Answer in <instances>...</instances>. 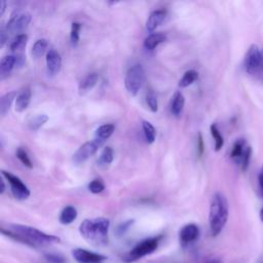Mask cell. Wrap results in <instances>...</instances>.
Instances as JSON below:
<instances>
[{
    "label": "cell",
    "instance_id": "obj_3",
    "mask_svg": "<svg viewBox=\"0 0 263 263\" xmlns=\"http://www.w3.org/2000/svg\"><path fill=\"white\" fill-rule=\"evenodd\" d=\"M110 221L100 217L95 219H85L79 226L80 234L93 245H103L108 241V232Z\"/></svg>",
    "mask_w": 263,
    "mask_h": 263
},
{
    "label": "cell",
    "instance_id": "obj_2",
    "mask_svg": "<svg viewBox=\"0 0 263 263\" xmlns=\"http://www.w3.org/2000/svg\"><path fill=\"white\" fill-rule=\"evenodd\" d=\"M229 215L228 201L222 193H215L212 197L209 212V224L211 234L217 236L227 223Z\"/></svg>",
    "mask_w": 263,
    "mask_h": 263
},
{
    "label": "cell",
    "instance_id": "obj_12",
    "mask_svg": "<svg viewBox=\"0 0 263 263\" xmlns=\"http://www.w3.org/2000/svg\"><path fill=\"white\" fill-rule=\"evenodd\" d=\"M62 66V58L60 53L53 49L50 48L46 53V67L47 71L50 75H55L60 72Z\"/></svg>",
    "mask_w": 263,
    "mask_h": 263
},
{
    "label": "cell",
    "instance_id": "obj_28",
    "mask_svg": "<svg viewBox=\"0 0 263 263\" xmlns=\"http://www.w3.org/2000/svg\"><path fill=\"white\" fill-rule=\"evenodd\" d=\"M47 120H48L47 115H45V114H38V115L32 117V118L29 120V123H28V124H29L30 129H32V130H37V129H39Z\"/></svg>",
    "mask_w": 263,
    "mask_h": 263
},
{
    "label": "cell",
    "instance_id": "obj_20",
    "mask_svg": "<svg viewBox=\"0 0 263 263\" xmlns=\"http://www.w3.org/2000/svg\"><path fill=\"white\" fill-rule=\"evenodd\" d=\"M76 218H77V210L72 205H67L61 212L59 220L63 225H68V224H71Z\"/></svg>",
    "mask_w": 263,
    "mask_h": 263
},
{
    "label": "cell",
    "instance_id": "obj_19",
    "mask_svg": "<svg viewBox=\"0 0 263 263\" xmlns=\"http://www.w3.org/2000/svg\"><path fill=\"white\" fill-rule=\"evenodd\" d=\"M184 104H185V99L184 96L181 91H176L173 99H172V103H171V112L175 115V116H180L183 108H184Z\"/></svg>",
    "mask_w": 263,
    "mask_h": 263
},
{
    "label": "cell",
    "instance_id": "obj_38",
    "mask_svg": "<svg viewBox=\"0 0 263 263\" xmlns=\"http://www.w3.org/2000/svg\"><path fill=\"white\" fill-rule=\"evenodd\" d=\"M205 263H223V262L220 258H212V259H209Z\"/></svg>",
    "mask_w": 263,
    "mask_h": 263
},
{
    "label": "cell",
    "instance_id": "obj_4",
    "mask_svg": "<svg viewBox=\"0 0 263 263\" xmlns=\"http://www.w3.org/2000/svg\"><path fill=\"white\" fill-rule=\"evenodd\" d=\"M246 73L259 82H263V48L252 44L243 59Z\"/></svg>",
    "mask_w": 263,
    "mask_h": 263
},
{
    "label": "cell",
    "instance_id": "obj_8",
    "mask_svg": "<svg viewBox=\"0 0 263 263\" xmlns=\"http://www.w3.org/2000/svg\"><path fill=\"white\" fill-rule=\"evenodd\" d=\"M104 144V141H101L97 138H95L92 141H88L81 145L77 151L73 154V161L76 164H80L84 161H86L91 155H93L99 148Z\"/></svg>",
    "mask_w": 263,
    "mask_h": 263
},
{
    "label": "cell",
    "instance_id": "obj_21",
    "mask_svg": "<svg viewBox=\"0 0 263 263\" xmlns=\"http://www.w3.org/2000/svg\"><path fill=\"white\" fill-rule=\"evenodd\" d=\"M15 91H10L5 93L4 96H2L1 100H0V114L2 117L5 116V114L7 113V111L9 110L12 101L15 98Z\"/></svg>",
    "mask_w": 263,
    "mask_h": 263
},
{
    "label": "cell",
    "instance_id": "obj_33",
    "mask_svg": "<svg viewBox=\"0 0 263 263\" xmlns=\"http://www.w3.org/2000/svg\"><path fill=\"white\" fill-rule=\"evenodd\" d=\"M146 102H147V105L149 106V108L152 112H156L158 110V102H157V98H156L154 92L149 91L147 93Z\"/></svg>",
    "mask_w": 263,
    "mask_h": 263
},
{
    "label": "cell",
    "instance_id": "obj_29",
    "mask_svg": "<svg viewBox=\"0 0 263 263\" xmlns=\"http://www.w3.org/2000/svg\"><path fill=\"white\" fill-rule=\"evenodd\" d=\"M113 161V150L111 147H105L100 155L99 164L101 166H108Z\"/></svg>",
    "mask_w": 263,
    "mask_h": 263
},
{
    "label": "cell",
    "instance_id": "obj_10",
    "mask_svg": "<svg viewBox=\"0 0 263 263\" xmlns=\"http://www.w3.org/2000/svg\"><path fill=\"white\" fill-rule=\"evenodd\" d=\"M31 22V14L28 12H16L13 14L6 25V32L13 34L25 29Z\"/></svg>",
    "mask_w": 263,
    "mask_h": 263
},
{
    "label": "cell",
    "instance_id": "obj_7",
    "mask_svg": "<svg viewBox=\"0 0 263 263\" xmlns=\"http://www.w3.org/2000/svg\"><path fill=\"white\" fill-rule=\"evenodd\" d=\"M159 239H160V237L157 236V237H149V238L142 240L141 242L136 245L130 250V252L127 256V259L129 261H134V260H138L142 257H145L149 254H152L158 248Z\"/></svg>",
    "mask_w": 263,
    "mask_h": 263
},
{
    "label": "cell",
    "instance_id": "obj_41",
    "mask_svg": "<svg viewBox=\"0 0 263 263\" xmlns=\"http://www.w3.org/2000/svg\"><path fill=\"white\" fill-rule=\"evenodd\" d=\"M259 215H260V219H261V221L263 222V208L260 210V214H259Z\"/></svg>",
    "mask_w": 263,
    "mask_h": 263
},
{
    "label": "cell",
    "instance_id": "obj_36",
    "mask_svg": "<svg viewBox=\"0 0 263 263\" xmlns=\"http://www.w3.org/2000/svg\"><path fill=\"white\" fill-rule=\"evenodd\" d=\"M6 41H7V32L6 30L2 29L0 32V47H3Z\"/></svg>",
    "mask_w": 263,
    "mask_h": 263
},
{
    "label": "cell",
    "instance_id": "obj_17",
    "mask_svg": "<svg viewBox=\"0 0 263 263\" xmlns=\"http://www.w3.org/2000/svg\"><path fill=\"white\" fill-rule=\"evenodd\" d=\"M30 100H31V90L30 88H25L23 89L17 96H16V100H15V110L17 112H23L25 111L29 104H30Z\"/></svg>",
    "mask_w": 263,
    "mask_h": 263
},
{
    "label": "cell",
    "instance_id": "obj_27",
    "mask_svg": "<svg viewBox=\"0 0 263 263\" xmlns=\"http://www.w3.org/2000/svg\"><path fill=\"white\" fill-rule=\"evenodd\" d=\"M210 130H211L212 137H213V139H214V141H215V150H216V151L221 150V148H222L223 145H224V139H223V137H222V135H221V133H220L218 126H217L215 123H213V124L210 126Z\"/></svg>",
    "mask_w": 263,
    "mask_h": 263
},
{
    "label": "cell",
    "instance_id": "obj_16",
    "mask_svg": "<svg viewBox=\"0 0 263 263\" xmlns=\"http://www.w3.org/2000/svg\"><path fill=\"white\" fill-rule=\"evenodd\" d=\"M99 79V76L97 73H89L87 74L80 82L78 85V90L80 95H84L90 89L93 88V86L97 84Z\"/></svg>",
    "mask_w": 263,
    "mask_h": 263
},
{
    "label": "cell",
    "instance_id": "obj_6",
    "mask_svg": "<svg viewBox=\"0 0 263 263\" xmlns=\"http://www.w3.org/2000/svg\"><path fill=\"white\" fill-rule=\"evenodd\" d=\"M145 81V71L141 64L133 65L126 72L124 86L129 95L136 96Z\"/></svg>",
    "mask_w": 263,
    "mask_h": 263
},
{
    "label": "cell",
    "instance_id": "obj_30",
    "mask_svg": "<svg viewBox=\"0 0 263 263\" xmlns=\"http://www.w3.org/2000/svg\"><path fill=\"white\" fill-rule=\"evenodd\" d=\"M81 29V25L77 22L72 23L71 26V33H70V39H71V43L73 45H76L79 41V32Z\"/></svg>",
    "mask_w": 263,
    "mask_h": 263
},
{
    "label": "cell",
    "instance_id": "obj_35",
    "mask_svg": "<svg viewBox=\"0 0 263 263\" xmlns=\"http://www.w3.org/2000/svg\"><path fill=\"white\" fill-rule=\"evenodd\" d=\"M46 258L48 261H50L52 263H63L64 262V258L61 257L60 255L49 254V255H46Z\"/></svg>",
    "mask_w": 263,
    "mask_h": 263
},
{
    "label": "cell",
    "instance_id": "obj_26",
    "mask_svg": "<svg viewBox=\"0 0 263 263\" xmlns=\"http://www.w3.org/2000/svg\"><path fill=\"white\" fill-rule=\"evenodd\" d=\"M198 79V73L194 70H189L186 71L183 75V77L179 81V86L180 87H187L191 85L195 80Z\"/></svg>",
    "mask_w": 263,
    "mask_h": 263
},
{
    "label": "cell",
    "instance_id": "obj_5",
    "mask_svg": "<svg viewBox=\"0 0 263 263\" xmlns=\"http://www.w3.org/2000/svg\"><path fill=\"white\" fill-rule=\"evenodd\" d=\"M251 155H252V148L248 144L247 140L240 138L237 139L231 148L230 152V158L235 162L242 172L247 171L249 167L250 161H251Z\"/></svg>",
    "mask_w": 263,
    "mask_h": 263
},
{
    "label": "cell",
    "instance_id": "obj_15",
    "mask_svg": "<svg viewBox=\"0 0 263 263\" xmlns=\"http://www.w3.org/2000/svg\"><path fill=\"white\" fill-rule=\"evenodd\" d=\"M16 66V55H5L0 62V78L7 77L12 69Z\"/></svg>",
    "mask_w": 263,
    "mask_h": 263
},
{
    "label": "cell",
    "instance_id": "obj_24",
    "mask_svg": "<svg viewBox=\"0 0 263 263\" xmlns=\"http://www.w3.org/2000/svg\"><path fill=\"white\" fill-rule=\"evenodd\" d=\"M142 128H143V133L145 136V139L147 141V143L152 144L155 141L156 138V130L154 128V126L146 120L142 121Z\"/></svg>",
    "mask_w": 263,
    "mask_h": 263
},
{
    "label": "cell",
    "instance_id": "obj_34",
    "mask_svg": "<svg viewBox=\"0 0 263 263\" xmlns=\"http://www.w3.org/2000/svg\"><path fill=\"white\" fill-rule=\"evenodd\" d=\"M258 189L260 196L263 198V165L258 174Z\"/></svg>",
    "mask_w": 263,
    "mask_h": 263
},
{
    "label": "cell",
    "instance_id": "obj_18",
    "mask_svg": "<svg viewBox=\"0 0 263 263\" xmlns=\"http://www.w3.org/2000/svg\"><path fill=\"white\" fill-rule=\"evenodd\" d=\"M166 40V36L163 33H152L147 36L144 40V46L146 49L152 50L157 47L160 43Z\"/></svg>",
    "mask_w": 263,
    "mask_h": 263
},
{
    "label": "cell",
    "instance_id": "obj_9",
    "mask_svg": "<svg viewBox=\"0 0 263 263\" xmlns=\"http://www.w3.org/2000/svg\"><path fill=\"white\" fill-rule=\"evenodd\" d=\"M1 173H2V176L9 183L11 192L16 199L23 200V199H27L30 196V190L28 189V187L23 183V181L18 177L14 176L11 173L6 172V171H2Z\"/></svg>",
    "mask_w": 263,
    "mask_h": 263
},
{
    "label": "cell",
    "instance_id": "obj_39",
    "mask_svg": "<svg viewBox=\"0 0 263 263\" xmlns=\"http://www.w3.org/2000/svg\"><path fill=\"white\" fill-rule=\"evenodd\" d=\"M0 4H1L0 15H3V14H4V11H5V8H6V2H5V1H1V2H0Z\"/></svg>",
    "mask_w": 263,
    "mask_h": 263
},
{
    "label": "cell",
    "instance_id": "obj_23",
    "mask_svg": "<svg viewBox=\"0 0 263 263\" xmlns=\"http://www.w3.org/2000/svg\"><path fill=\"white\" fill-rule=\"evenodd\" d=\"M28 41V36L26 34H18L16 37L13 38V40L10 42L9 48L11 51H20L23 50L26 47Z\"/></svg>",
    "mask_w": 263,
    "mask_h": 263
},
{
    "label": "cell",
    "instance_id": "obj_25",
    "mask_svg": "<svg viewBox=\"0 0 263 263\" xmlns=\"http://www.w3.org/2000/svg\"><path fill=\"white\" fill-rule=\"evenodd\" d=\"M48 46V42L46 39H38L36 40V42L34 43L33 47H32V54L34 58L38 59L40 57H42L44 54V52L46 51Z\"/></svg>",
    "mask_w": 263,
    "mask_h": 263
},
{
    "label": "cell",
    "instance_id": "obj_37",
    "mask_svg": "<svg viewBox=\"0 0 263 263\" xmlns=\"http://www.w3.org/2000/svg\"><path fill=\"white\" fill-rule=\"evenodd\" d=\"M197 149H198V155L200 156L203 152V141H202V137L199 134L198 135V140H197Z\"/></svg>",
    "mask_w": 263,
    "mask_h": 263
},
{
    "label": "cell",
    "instance_id": "obj_1",
    "mask_svg": "<svg viewBox=\"0 0 263 263\" xmlns=\"http://www.w3.org/2000/svg\"><path fill=\"white\" fill-rule=\"evenodd\" d=\"M8 231L2 228V233L13 237L14 239L25 242L27 245L37 247V246H46L53 242H59L61 239L60 237L47 234L37 228L27 226V225H21V224H11L9 225Z\"/></svg>",
    "mask_w": 263,
    "mask_h": 263
},
{
    "label": "cell",
    "instance_id": "obj_13",
    "mask_svg": "<svg viewBox=\"0 0 263 263\" xmlns=\"http://www.w3.org/2000/svg\"><path fill=\"white\" fill-rule=\"evenodd\" d=\"M199 235V228L195 224H187L183 226L179 232L180 240L183 243H190L197 239Z\"/></svg>",
    "mask_w": 263,
    "mask_h": 263
},
{
    "label": "cell",
    "instance_id": "obj_32",
    "mask_svg": "<svg viewBox=\"0 0 263 263\" xmlns=\"http://www.w3.org/2000/svg\"><path fill=\"white\" fill-rule=\"evenodd\" d=\"M105 189V185L104 183L102 182L101 179H95L92 180L89 184H88V190L91 192V193H100L102 192L103 190Z\"/></svg>",
    "mask_w": 263,
    "mask_h": 263
},
{
    "label": "cell",
    "instance_id": "obj_22",
    "mask_svg": "<svg viewBox=\"0 0 263 263\" xmlns=\"http://www.w3.org/2000/svg\"><path fill=\"white\" fill-rule=\"evenodd\" d=\"M115 129V126L111 123H106L101 125L97 132H96V138L101 140V141H106L108 138H110V136L113 134Z\"/></svg>",
    "mask_w": 263,
    "mask_h": 263
},
{
    "label": "cell",
    "instance_id": "obj_40",
    "mask_svg": "<svg viewBox=\"0 0 263 263\" xmlns=\"http://www.w3.org/2000/svg\"><path fill=\"white\" fill-rule=\"evenodd\" d=\"M4 190H5V185H4V181H2V182H1V189H0V193L2 194V193L4 192Z\"/></svg>",
    "mask_w": 263,
    "mask_h": 263
},
{
    "label": "cell",
    "instance_id": "obj_11",
    "mask_svg": "<svg viewBox=\"0 0 263 263\" xmlns=\"http://www.w3.org/2000/svg\"><path fill=\"white\" fill-rule=\"evenodd\" d=\"M72 257L78 263H100L106 259V256L102 254L90 252L81 248L72 250Z\"/></svg>",
    "mask_w": 263,
    "mask_h": 263
},
{
    "label": "cell",
    "instance_id": "obj_31",
    "mask_svg": "<svg viewBox=\"0 0 263 263\" xmlns=\"http://www.w3.org/2000/svg\"><path fill=\"white\" fill-rule=\"evenodd\" d=\"M16 157L20 159V161L27 167L29 168H32L33 167V164H32V161L31 159L29 158L28 156V153L23 149V148H18L16 150Z\"/></svg>",
    "mask_w": 263,
    "mask_h": 263
},
{
    "label": "cell",
    "instance_id": "obj_14",
    "mask_svg": "<svg viewBox=\"0 0 263 263\" xmlns=\"http://www.w3.org/2000/svg\"><path fill=\"white\" fill-rule=\"evenodd\" d=\"M165 14H166V12L163 9H157V10L152 11L147 20V23H146L147 31L153 32L163 22Z\"/></svg>",
    "mask_w": 263,
    "mask_h": 263
}]
</instances>
